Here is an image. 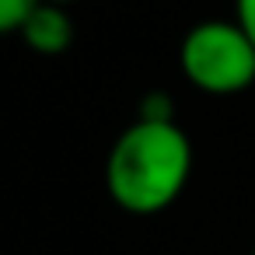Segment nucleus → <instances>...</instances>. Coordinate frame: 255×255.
<instances>
[{
    "label": "nucleus",
    "mask_w": 255,
    "mask_h": 255,
    "mask_svg": "<svg viewBox=\"0 0 255 255\" xmlns=\"http://www.w3.org/2000/svg\"><path fill=\"white\" fill-rule=\"evenodd\" d=\"M192 175V143L175 119H136L129 123L109 157L105 189L126 213L150 217L168 210Z\"/></svg>",
    "instance_id": "obj_1"
},
{
    "label": "nucleus",
    "mask_w": 255,
    "mask_h": 255,
    "mask_svg": "<svg viewBox=\"0 0 255 255\" xmlns=\"http://www.w3.org/2000/svg\"><path fill=\"white\" fill-rule=\"evenodd\" d=\"M178 67L206 95H241L255 84V46L234 18H210L185 32Z\"/></svg>",
    "instance_id": "obj_2"
},
{
    "label": "nucleus",
    "mask_w": 255,
    "mask_h": 255,
    "mask_svg": "<svg viewBox=\"0 0 255 255\" xmlns=\"http://www.w3.org/2000/svg\"><path fill=\"white\" fill-rule=\"evenodd\" d=\"M18 35L25 39V46L32 53H39V56H60L74 42V21L67 14V7L46 4V0H42V4L28 14V21L21 25Z\"/></svg>",
    "instance_id": "obj_3"
},
{
    "label": "nucleus",
    "mask_w": 255,
    "mask_h": 255,
    "mask_svg": "<svg viewBox=\"0 0 255 255\" xmlns=\"http://www.w3.org/2000/svg\"><path fill=\"white\" fill-rule=\"evenodd\" d=\"M42 0H0V35H14Z\"/></svg>",
    "instance_id": "obj_4"
},
{
    "label": "nucleus",
    "mask_w": 255,
    "mask_h": 255,
    "mask_svg": "<svg viewBox=\"0 0 255 255\" xmlns=\"http://www.w3.org/2000/svg\"><path fill=\"white\" fill-rule=\"evenodd\" d=\"M234 21L241 25V32L255 46V0H234Z\"/></svg>",
    "instance_id": "obj_5"
},
{
    "label": "nucleus",
    "mask_w": 255,
    "mask_h": 255,
    "mask_svg": "<svg viewBox=\"0 0 255 255\" xmlns=\"http://www.w3.org/2000/svg\"><path fill=\"white\" fill-rule=\"evenodd\" d=\"M46 4H60V7H70V4H77V0H46Z\"/></svg>",
    "instance_id": "obj_6"
},
{
    "label": "nucleus",
    "mask_w": 255,
    "mask_h": 255,
    "mask_svg": "<svg viewBox=\"0 0 255 255\" xmlns=\"http://www.w3.org/2000/svg\"><path fill=\"white\" fill-rule=\"evenodd\" d=\"M252 255H255V252H252Z\"/></svg>",
    "instance_id": "obj_7"
}]
</instances>
